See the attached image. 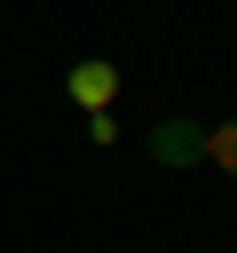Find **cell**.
Wrapping results in <instances>:
<instances>
[{
	"label": "cell",
	"mask_w": 237,
	"mask_h": 253,
	"mask_svg": "<svg viewBox=\"0 0 237 253\" xmlns=\"http://www.w3.org/2000/svg\"><path fill=\"white\" fill-rule=\"evenodd\" d=\"M150 158L158 166H198L205 158V126L198 119H158L150 126Z\"/></svg>",
	"instance_id": "obj_1"
},
{
	"label": "cell",
	"mask_w": 237,
	"mask_h": 253,
	"mask_svg": "<svg viewBox=\"0 0 237 253\" xmlns=\"http://www.w3.org/2000/svg\"><path fill=\"white\" fill-rule=\"evenodd\" d=\"M205 166H221V174L237 182V119H221V126H205Z\"/></svg>",
	"instance_id": "obj_3"
},
{
	"label": "cell",
	"mask_w": 237,
	"mask_h": 253,
	"mask_svg": "<svg viewBox=\"0 0 237 253\" xmlns=\"http://www.w3.org/2000/svg\"><path fill=\"white\" fill-rule=\"evenodd\" d=\"M63 87H71V103H87V111H103V103L118 95V71H111L103 55H87V63H79V71H71Z\"/></svg>",
	"instance_id": "obj_2"
}]
</instances>
